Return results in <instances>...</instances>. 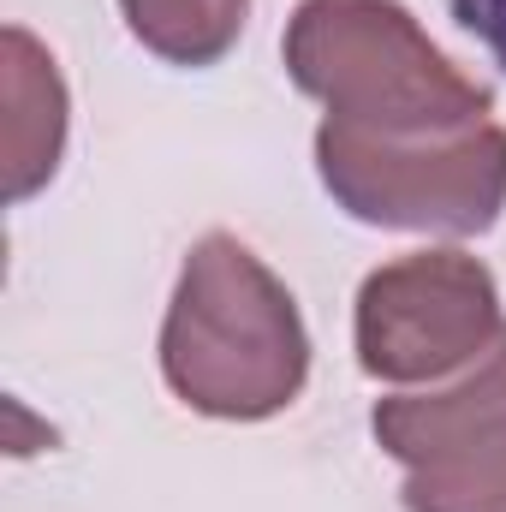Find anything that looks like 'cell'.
<instances>
[{
    "instance_id": "1",
    "label": "cell",
    "mask_w": 506,
    "mask_h": 512,
    "mask_svg": "<svg viewBox=\"0 0 506 512\" xmlns=\"http://www.w3.org/2000/svg\"><path fill=\"white\" fill-rule=\"evenodd\" d=\"M161 376L191 411L227 423L274 417L304 393V316L274 268L233 233H209L185 256L161 322Z\"/></svg>"
},
{
    "instance_id": "2",
    "label": "cell",
    "mask_w": 506,
    "mask_h": 512,
    "mask_svg": "<svg viewBox=\"0 0 506 512\" xmlns=\"http://www.w3.org/2000/svg\"><path fill=\"white\" fill-rule=\"evenodd\" d=\"M286 72L364 137H441L489 126L495 90L465 78L399 0H304L286 24Z\"/></svg>"
},
{
    "instance_id": "3",
    "label": "cell",
    "mask_w": 506,
    "mask_h": 512,
    "mask_svg": "<svg viewBox=\"0 0 506 512\" xmlns=\"http://www.w3.org/2000/svg\"><path fill=\"white\" fill-rule=\"evenodd\" d=\"M316 173L328 197L364 227L405 233H489L506 209V131L471 126L441 137L316 131Z\"/></svg>"
},
{
    "instance_id": "4",
    "label": "cell",
    "mask_w": 506,
    "mask_h": 512,
    "mask_svg": "<svg viewBox=\"0 0 506 512\" xmlns=\"http://www.w3.org/2000/svg\"><path fill=\"white\" fill-rule=\"evenodd\" d=\"M501 334V286L465 251L393 256L358 292V364L376 382H441Z\"/></svg>"
},
{
    "instance_id": "5",
    "label": "cell",
    "mask_w": 506,
    "mask_h": 512,
    "mask_svg": "<svg viewBox=\"0 0 506 512\" xmlns=\"http://www.w3.org/2000/svg\"><path fill=\"white\" fill-rule=\"evenodd\" d=\"M370 429H376L381 453L399 459L405 471L441 465V459L501 435L506 429V334L477 358V370H465L453 387L376 399Z\"/></svg>"
},
{
    "instance_id": "6",
    "label": "cell",
    "mask_w": 506,
    "mask_h": 512,
    "mask_svg": "<svg viewBox=\"0 0 506 512\" xmlns=\"http://www.w3.org/2000/svg\"><path fill=\"white\" fill-rule=\"evenodd\" d=\"M66 149V84L30 30H6V197L42 191Z\"/></svg>"
},
{
    "instance_id": "7",
    "label": "cell",
    "mask_w": 506,
    "mask_h": 512,
    "mask_svg": "<svg viewBox=\"0 0 506 512\" xmlns=\"http://www.w3.org/2000/svg\"><path fill=\"white\" fill-rule=\"evenodd\" d=\"M120 12L131 36L167 66H215L239 42L251 0H120Z\"/></svg>"
},
{
    "instance_id": "8",
    "label": "cell",
    "mask_w": 506,
    "mask_h": 512,
    "mask_svg": "<svg viewBox=\"0 0 506 512\" xmlns=\"http://www.w3.org/2000/svg\"><path fill=\"white\" fill-rule=\"evenodd\" d=\"M399 501L405 512H506V429L441 465L405 471Z\"/></svg>"
},
{
    "instance_id": "9",
    "label": "cell",
    "mask_w": 506,
    "mask_h": 512,
    "mask_svg": "<svg viewBox=\"0 0 506 512\" xmlns=\"http://www.w3.org/2000/svg\"><path fill=\"white\" fill-rule=\"evenodd\" d=\"M453 18H459V30H471L495 54V66L506 72V0H453Z\"/></svg>"
}]
</instances>
